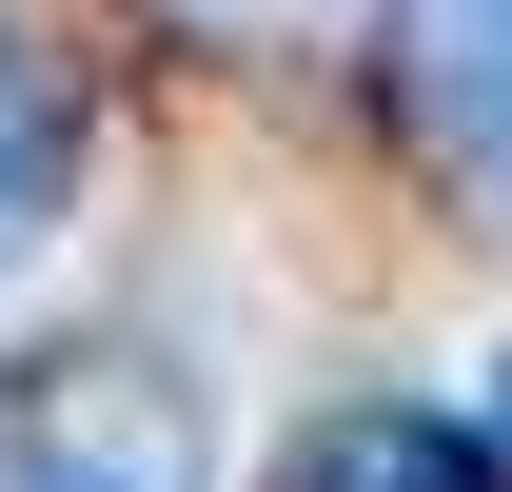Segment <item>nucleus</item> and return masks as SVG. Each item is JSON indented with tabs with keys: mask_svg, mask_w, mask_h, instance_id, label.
Instances as JSON below:
<instances>
[{
	"mask_svg": "<svg viewBox=\"0 0 512 492\" xmlns=\"http://www.w3.org/2000/svg\"><path fill=\"white\" fill-rule=\"evenodd\" d=\"M296 492H512L493 414H414V394H375V414H335L316 453H296Z\"/></svg>",
	"mask_w": 512,
	"mask_h": 492,
	"instance_id": "nucleus-4",
	"label": "nucleus"
},
{
	"mask_svg": "<svg viewBox=\"0 0 512 492\" xmlns=\"http://www.w3.org/2000/svg\"><path fill=\"white\" fill-rule=\"evenodd\" d=\"M60 197H79V79H60V40L0 0V256L60 237Z\"/></svg>",
	"mask_w": 512,
	"mask_h": 492,
	"instance_id": "nucleus-3",
	"label": "nucleus"
},
{
	"mask_svg": "<svg viewBox=\"0 0 512 492\" xmlns=\"http://www.w3.org/2000/svg\"><path fill=\"white\" fill-rule=\"evenodd\" d=\"M0 492H217V414L138 335L0 355Z\"/></svg>",
	"mask_w": 512,
	"mask_h": 492,
	"instance_id": "nucleus-1",
	"label": "nucleus"
},
{
	"mask_svg": "<svg viewBox=\"0 0 512 492\" xmlns=\"http://www.w3.org/2000/svg\"><path fill=\"white\" fill-rule=\"evenodd\" d=\"M394 119L453 197L512 217V0H394Z\"/></svg>",
	"mask_w": 512,
	"mask_h": 492,
	"instance_id": "nucleus-2",
	"label": "nucleus"
},
{
	"mask_svg": "<svg viewBox=\"0 0 512 492\" xmlns=\"http://www.w3.org/2000/svg\"><path fill=\"white\" fill-rule=\"evenodd\" d=\"M493 453H512V374H493Z\"/></svg>",
	"mask_w": 512,
	"mask_h": 492,
	"instance_id": "nucleus-5",
	"label": "nucleus"
}]
</instances>
